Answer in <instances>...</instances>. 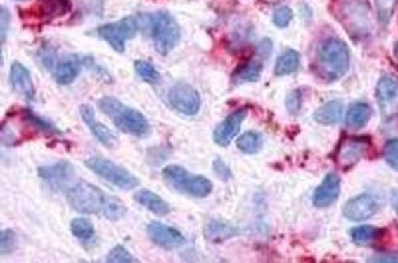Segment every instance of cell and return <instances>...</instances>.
<instances>
[{
    "label": "cell",
    "mask_w": 398,
    "mask_h": 263,
    "mask_svg": "<svg viewBox=\"0 0 398 263\" xmlns=\"http://www.w3.org/2000/svg\"><path fill=\"white\" fill-rule=\"evenodd\" d=\"M67 200L76 212L103 217L109 221H119L127 213V207L119 198L84 180L67 188Z\"/></svg>",
    "instance_id": "obj_1"
},
{
    "label": "cell",
    "mask_w": 398,
    "mask_h": 263,
    "mask_svg": "<svg viewBox=\"0 0 398 263\" xmlns=\"http://www.w3.org/2000/svg\"><path fill=\"white\" fill-rule=\"evenodd\" d=\"M331 14L354 41L369 37L373 18L368 0H331Z\"/></svg>",
    "instance_id": "obj_2"
},
{
    "label": "cell",
    "mask_w": 398,
    "mask_h": 263,
    "mask_svg": "<svg viewBox=\"0 0 398 263\" xmlns=\"http://www.w3.org/2000/svg\"><path fill=\"white\" fill-rule=\"evenodd\" d=\"M351 63V53L346 43L330 38L323 43L316 56V71L323 80L336 81L346 75Z\"/></svg>",
    "instance_id": "obj_3"
},
{
    "label": "cell",
    "mask_w": 398,
    "mask_h": 263,
    "mask_svg": "<svg viewBox=\"0 0 398 263\" xmlns=\"http://www.w3.org/2000/svg\"><path fill=\"white\" fill-rule=\"evenodd\" d=\"M97 105L101 112L105 114L120 132L133 136L141 137L147 135L150 130V125L143 113L125 105L117 98L102 97L97 102Z\"/></svg>",
    "instance_id": "obj_4"
},
{
    "label": "cell",
    "mask_w": 398,
    "mask_h": 263,
    "mask_svg": "<svg viewBox=\"0 0 398 263\" xmlns=\"http://www.w3.org/2000/svg\"><path fill=\"white\" fill-rule=\"evenodd\" d=\"M162 174L167 184L171 185V188L190 198H206L212 193V183L209 179L203 175L190 174L181 165H168L163 169Z\"/></svg>",
    "instance_id": "obj_5"
},
{
    "label": "cell",
    "mask_w": 398,
    "mask_h": 263,
    "mask_svg": "<svg viewBox=\"0 0 398 263\" xmlns=\"http://www.w3.org/2000/svg\"><path fill=\"white\" fill-rule=\"evenodd\" d=\"M152 39L161 56L171 53L181 41V27L166 10L158 11L152 18Z\"/></svg>",
    "instance_id": "obj_6"
},
{
    "label": "cell",
    "mask_w": 398,
    "mask_h": 263,
    "mask_svg": "<svg viewBox=\"0 0 398 263\" xmlns=\"http://www.w3.org/2000/svg\"><path fill=\"white\" fill-rule=\"evenodd\" d=\"M85 165L95 174L122 190H133L140 183L139 179L131 174L129 170L102 157H91L89 160H86Z\"/></svg>",
    "instance_id": "obj_7"
},
{
    "label": "cell",
    "mask_w": 398,
    "mask_h": 263,
    "mask_svg": "<svg viewBox=\"0 0 398 263\" xmlns=\"http://www.w3.org/2000/svg\"><path fill=\"white\" fill-rule=\"evenodd\" d=\"M138 20L133 16H128L118 20L115 23L105 24L96 30L97 36L108 43L113 51L118 53L125 52L127 43L135 37L138 32Z\"/></svg>",
    "instance_id": "obj_8"
},
{
    "label": "cell",
    "mask_w": 398,
    "mask_h": 263,
    "mask_svg": "<svg viewBox=\"0 0 398 263\" xmlns=\"http://www.w3.org/2000/svg\"><path fill=\"white\" fill-rule=\"evenodd\" d=\"M168 101L173 108L185 115H196L201 107V98L196 89L185 82H179L172 87Z\"/></svg>",
    "instance_id": "obj_9"
},
{
    "label": "cell",
    "mask_w": 398,
    "mask_h": 263,
    "mask_svg": "<svg viewBox=\"0 0 398 263\" xmlns=\"http://www.w3.org/2000/svg\"><path fill=\"white\" fill-rule=\"evenodd\" d=\"M376 98L379 103L380 113L385 122H392L398 117V82L385 76L378 84Z\"/></svg>",
    "instance_id": "obj_10"
},
{
    "label": "cell",
    "mask_w": 398,
    "mask_h": 263,
    "mask_svg": "<svg viewBox=\"0 0 398 263\" xmlns=\"http://www.w3.org/2000/svg\"><path fill=\"white\" fill-rule=\"evenodd\" d=\"M371 143L366 136L347 137L337 150V163L342 168H351L366 155Z\"/></svg>",
    "instance_id": "obj_11"
},
{
    "label": "cell",
    "mask_w": 398,
    "mask_h": 263,
    "mask_svg": "<svg viewBox=\"0 0 398 263\" xmlns=\"http://www.w3.org/2000/svg\"><path fill=\"white\" fill-rule=\"evenodd\" d=\"M147 234L153 244L162 249L173 250L184 245L185 239L181 231L160 222H151L147 226Z\"/></svg>",
    "instance_id": "obj_12"
},
{
    "label": "cell",
    "mask_w": 398,
    "mask_h": 263,
    "mask_svg": "<svg viewBox=\"0 0 398 263\" xmlns=\"http://www.w3.org/2000/svg\"><path fill=\"white\" fill-rule=\"evenodd\" d=\"M378 210H379L378 200L371 195L364 193L349 200L343 208V214L349 221L361 222L371 218Z\"/></svg>",
    "instance_id": "obj_13"
},
{
    "label": "cell",
    "mask_w": 398,
    "mask_h": 263,
    "mask_svg": "<svg viewBox=\"0 0 398 263\" xmlns=\"http://www.w3.org/2000/svg\"><path fill=\"white\" fill-rule=\"evenodd\" d=\"M245 117H247V109H238L218 125L214 134V140L218 146L227 147L233 141V139L237 136L238 132H240V127Z\"/></svg>",
    "instance_id": "obj_14"
},
{
    "label": "cell",
    "mask_w": 398,
    "mask_h": 263,
    "mask_svg": "<svg viewBox=\"0 0 398 263\" xmlns=\"http://www.w3.org/2000/svg\"><path fill=\"white\" fill-rule=\"evenodd\" d=\"M80 114L82 120H84L86 125L89 127L90 132H92V135H94L103 146L108 147V148H115V147L118 146L117 137L114 136L108 127H105L103 124H101V122L96 119L95 112H94V109L91 108L90 105L82 104L80 107Z\"/></svg>",
    "instance_id": "obj_15"
},
{
    "label": "cell",
    "mask_w": 398,
    "mask_h": 263,
    "mask_svg": "<svg viewBox=\"0 0 398 263\" xmlns=\"http://www.w3.org/2000/svg\"><path fill=\"white\" fill-rule=\"evenodd\" d=\"M341 193V179L336 173H330L323 179V183L319 186L313 196L314 206L318 208H325L336 203Z\"/></svg>",
    "instance_id": "obj_16"
},
{
    "label": "cell",
    "mask_w": 398,
    "mask_h": 263,
    "mask_svg": "<svg viewBox=\"0 0 398 263\" xmlns=\"http://www.w3.org/2000/svg\"><path fill=\"white\" fill-rule=\"evenodd\" d=\"M38 175L46 183L52 185L54 188L65 186L72 177L75 175V170L72 165L68 162H59L56 165H44L38 169Z\"/></svg>",
    "instance_id": "obj_17"
},
{
    "label": "cell",
    "mask_w": 398,
    "mask_h": 263,
    "mask_svg": "<svg viewBox=\"0 0 398 263\" xmlns=\"http://www.w3.org/2000/svg\"><path fill=\"white\" fill-rule=\"evenodd\" d=\"M10 82L18 94L32 101L36 96V87L30 71L20 63H13L10 68Z\"/></svg>",
    "instance_id": "obj_18"
},
{
    "label": "cell",
    "mask_w": 398,
    "mask_h": 263,
    "mask_svg": "<svg viewBox=\"0 0 398 263\" xmlns=\"http://www.w3.org/2000/svg\"><path fill=\"white\" fill-rule=\"evenodd\" d=\"M72 10V0H37L34 14L42 21L62 18Z\"/></svg>",
    "instance_id": "obj_19"
},
{
    "label": "cell",
    "mask_w": 398,
    "mask_h": 263,
    "mask_svg": "<svg viewBox=\"0 0 398 263\" xmlns=\"http://www.w3.org/2000/svg\"><path fill=\"white\" fill-rule=\"evenodd\" d=\"M84 63L85 60H82L79 56H68L56 65L54 80L59 85H70L80 74Z\"/></svg>",
    "instance_id": "obj_20"
},
{
    "label": "cell",
    "mask_w": 398,
    "mask_h": 263,
    "mask_svg": "<svg viewBox=\"0 0 398 263\" xmlns=\"http://www.w3.org/2000/svg\"><path fill=\"white\" fill-rule=\"evenodd\" d=\"M134 200L147 208L148 211L155 213L156 216L165 217L171 213V206L166 203L161 196H158L156 193L150 190H140L134 195Z\"/></svg>",
    "instance_id": "obj_21"
},
{
    "label": "cell",
    "mask_w": 398,
    "mask_h": 263,
    "mask_svg": "<svg viewBox=\"0 0 398 263\" xmlns=\"http://www.w3.org/2000/svg\"><path fill=\"white\" fill-rule=\"evenodd\" d=\"M342 113L343 104L341 101H331L314 113V120L321 125H335L341 120Z\"/></svg>",
    "instance_id": "obj_22"
},
{
    "label": "cell",
    "mask_w": 398,
    "mask_h": 263,
    "mask_svg": "<svg viewBox=\"0 0 398 263\" xmlns=\"http://www.w3.org/2000/svg\"><path fill=\"white\" fill-rule=\"evenodd\" d=\"M262 65L259 61H248L238 66L233 72L232 81L234 85H243L248 82H255L260 79Z\"/></svg>",
    "instance_id": "obj_23"
},
{
    "label": "cell",
    "mask_w": 398,
    "mask_h": 263,
    "mask_svg": "<svg viewBox=\"0 0 398 263\" xmlns=\"http://www.w3.org/2000/svg\"><path fill=\"white\" fill-rule=\"evenodd\" d=\"M370 117H371V108L368 104H353L347 113V125L358 130V129L364 127L369 122Z\"/></svg>",
    "instance_id": "obj_24"
},
{
    "label": "cell",
    "mask_w": 398,
    "mask_h": 263,
    "mask_svg": "<svg viewBox=\"0 0 398 263\" xmlns=\"http://www.w3.org/2000/svg\"><path fill=\"white\" fill-rule=\"evenodd\" d=\"M237 234L236 228L222 222L211 221L205 226V236L214 243L224 241Z\"/></svg>",
    "instance_id": "obj_25"
},
{
    "label": "cell",
    "mask_w": 398,
    "mask_h": 263,
    "mask_svg": "<svg viewBox=\"0 0 398 263\" xmlns=\"http://www.w3.org/2000/svg\"><path fill=\"white\" fill-rule=\"evenodd\" d=\"M298 66L299 54L293 49H290V51L283 53L276 61L275 75H290L294 71H297Z\"/></svg>",
    "instance_id": "obj_26"
},
{
    "label": "cell",
    "mask_w": 398,
    "mask_h": 263,
    "mask_svg": "<svg viewBox=\"0 0 398 263\" xmlns=\"http://www.w3.org/2000/svg\"><path fill=\"white\" fill-rule=\"evenodd\" d=\"M262 146V137L260 134L254 132H248L238 137L237 147L247 155H255L261 150Z\"/></svg>",
    "instance_id": "obj_27"
},
{
    "label": "cell",
    "mask_w": 398,
    "mask_h": 263,
    "mask_svg": "<svg viewBox=\"0 0 398 263\" xmlns=\"http://www.w3.org/2000/svg\"><path fill=\"white\" fill-rule=\"evenodd\" d=\"M381 234L379 228L371 226H357L351 231V238L353 243L357 245H369L376 240L378 236Z\"/></svg>",
    "instance_id": "obj_28"
},
{
    "label": "cell",
    "mask_w": 398,
    "mask_h": 263,
    "mask_svg": "<svg viewBox=\"0 0 398 263\" xmlns=\"http://www.w3.org/2000/svg\"><path fill=\"white\" fill-rule=\"evenodd\" d=\"M70 229L75 238L80 240H90L95 235V228L92 226L89 219H86L84 217H79L72 219L70 224Z\"/></svg>",
    "instance_id": "obj_29"
},
{
    "label": "cell",
    "mask_w": 398,
    "mask_h": 263,
    "mask_svg": "<svg viewBox=\"0 0 398 263\" xmlns=\"http://www.w3.org/2000/svg\"><path fill=\"white\" fill-rule=\"evenodd\" d=\"M134 69L136 71V74L147 84H157L160 81V72L148 61H135Z\"/></svg>",
    "instance_id": "obj_30"
},
{
    "label": "cell",
    "mask_w": 398,
    "mask_h": 263,
    "mask_svg": "<svg viewBox=\"0 0 398 263\" xmlns=\"http://www.w3.org/2000/svg\"><path fill=\"white\" fill-rule=\"evenodd\" d=\"M397 3L398 0H375L378 16H379L381 24H389L390 20L394 15V9L397 6Z\"/></svg>",
    "instance_id": "obj_31"
},
{
    "label": "cell",
    "mask_w": 398,
    "mask_h": 263,
    "mask_svg": "<svg viewBox=\"0 0 398 263\" xmlns=\"http://www.w3.org/2000/svg\"><path fill=\"white\" fill-rule=\"evenodd\" d=\"M107 262L109 263H134L138 262V259L129 252L122 245H117L115 248L109 251L107 255Z\"/></svg>",
    "instance_id": "obj_32"
},
{
    "label": "cell",
    "mask_w": 398,
    "mask_h": 263,
    "mask_svg": "<svg viewBox=\"0 0 398 263\" xmlns=\"http://www.w3.org/2000/svg\"><path fill=\"white\" fill-rule=\"evenodd\" d=\"M16 248V234L13 229H5L0 234V250L1 255H9L14 252Z\"/></svg>",
    "instance_id": "obj_33"
},
{
    "label": "cell",
    "mask_w": 398,
    "mask_h": 263,
    "mask_svg": "<svg viewBox=\"0 0 398 263\" xmlns=\"http://www.w3.org/2000/svg\"><path fill=\"white\" fill-rule=\"evenodd\" d=\"M384 158L392 169L398 172V140H390L384 148Z\"/></svg>",
    "instance_id": "obj_34"
},
{
    "label": "cell",
    "mask_w": 398,
    "mask_h": 263,
    "mask_svg": "<svg viewBox=\"0 0 398 263\" xmlns=\"http://www.w3.org/2000/svg\"><path fill=\"white\" fill-rule=\"evenodd\" d=\"M292 18H293L292 10L288 6H281L274 13V24L280 29H285L290 24Z\"/></svg>",
    "instance_id": "obj_35"
},
{
    "label": "cell",
    "mask_w": 398,
    "mask_h": 263,
    "mask_svg": "<svg viewBox=\"0 0 398 263\" xmlns=\"http://www.w3.org/2000/svg\"><path fill=\"white\" fill-rule=\"evenodd\" d=\"M25 117H26L27 120H30L34 127H37L39 130H42L43 132H48V134L59 132L56 127H53L51 122H46V120H43L42 117L34 115L31 110H26V112H25Z\"/></svg>",
    "instance_id": "obj_36"
},
{
    "label": "cell",
    "mask_w": 398,
    "mask_h": 263,
    "mask_svg": "<svg viewBox=\"0 0 398 263\" xmlns=\"http://www.w3.org/2000/svg\"><path fill=\"white\" fill-rule=\"evenodd\" d=\"M302 107V94L299 89H295L287 98V108L290 114H298Z\"/></svg>",
    "instance_id": "obj_37"
},
{
    "label": "cell",
    "mask_w": 398,
    "mask_h": 263,
    "mask_svg": "<svg viewBox=\"0 0 398 263\" xmlns=\"http://www.w3.org/2000/svg\"><path fill=\"white\" fill-rule=\"evenodd\" d=\"M214 170L218 178L222 179V180H229V179L232 178V172H231L229 167L223 160H214Z\"/></svg>",
    "instance_id": "obj_38"
},
{
    "label": "cell",
    "mask_w": 398,
    "mask_h": 263,
    "mask_svg": "<svg viewBox=\"0 0 398 263\" xmlns=\"http://www.w3.org/2000/svg\"><path fill=\"white\" fill-rule=\"evenodd\" d=\"M0 15H1V43H4L5 39H6L8 29H9L10 14L8 9H5L4 6H1Z\"/></svg>",
    "instance_id": "obj_39"
},
{
    "label": "cell",
    "mask_w": 398,
    "mask_h": 263,
    "mask_svg": "<svg viewBox=\"0 0 398 263\" xmlns=\"http://www.w3.org/2000/svg\"><path fill=\"white\" fill-rule=\"evenodd\" d=\"M369 262H398V256L396 255H375L374 257L369 259Z\"/></svg>",
    "instance_id": "obj_40"
},
{
    "label": "cell",
    "mask_w": 398,
    "mask_h": 263,
    "mask_svg": "<svg viewBox=\"0 0 398 263\" xmlns=\"http://www.w3.org/2000/svg\"><path fill=\"white\" fill-rule=\"evenodd\" d=\"M271 49H272V43H271L270 39H264L262 42L260 43V47H259V52H260L262 57L266 58L270 56Z\"/></svg>",
    "instance_id": "obj_41"
},
{
    "label": "cell",
    "mask_w": 398,
    "mask_h": 263,
    "mask_svg": "<svg viewBox=\"0 0 398 263\" xmlns=\"http://www.w3.org/2000/svg\"><path fill=\"white\" fill-rule=\"evenodd\" d=\"M396 212H397V214H398V200H397V203H396Z\"/></svg>",
    "instance_id": "obj_42"
},
{
    "label": "cell",
    "mask_w": 398,
    "mask_h": 263,
    "mask_svg": "<svg viewBox=\"0 0 398 263\" xmlns=\"http://www.w3.org/2000/svg\"><path fill=\"white\" fill-rule=\"evenodd\" d=\"M20 1H24V0H20Z\"/></svg>",
    "instance_id": "obj_43"
}]
</instances>
